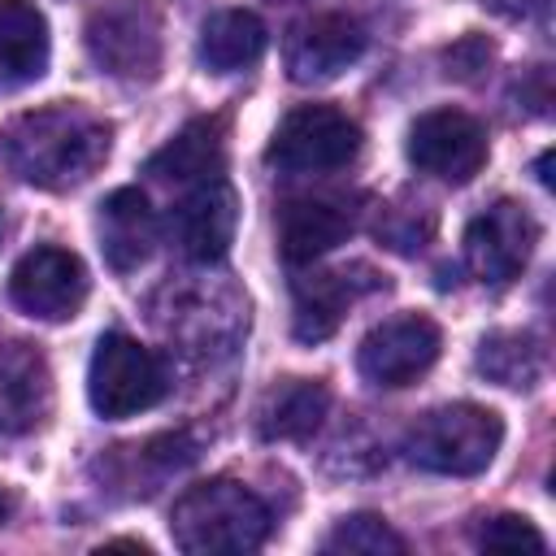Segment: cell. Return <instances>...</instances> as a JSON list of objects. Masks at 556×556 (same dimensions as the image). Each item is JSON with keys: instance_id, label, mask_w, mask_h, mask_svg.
<instances>
[{"instance_id": "16", "label": "cell", "mask_w": 556, "mask_h": 556, "mask_svg": "<svg viewBox=\"0 0 556 556\" xmlns=\"http://www.w3.org/2000/svg\"><path fill=\"white\" fill-rule=\"evenodd\" d=\"M369 287H378V278L356 282V278H348V269H313V274L295 278V287H291V295H295V339L300 343L330 339L339 330L348 304Z\"/></svg>"}, {"instance_id": "3", "label": "cell", "mask_w": 556, "mask_h": 556, "mask_svg": "<svg viewBox=\"0 0 556 556\" xmlns=\"http://www.w3.org/2000/svg\"><path fill=\"white\" fill-rule=\"evenodd\" d=\"M504 443V421L482 404H439L421 413L404 434V456L426 473L473 478L482 473Z\"/></svg>"}, {"instance_id": "18", "label": "cell", "mask_w": 556, "mask_h": 556, "mask_svg": "<svg viewBox=\"0 0 556 556\" xmlns=\"http://www.w3.org/2000/svg\"><path fill=\"white\" fill-rule=\"evenodd\" d=\"M226 165V143H222V122L217 117H195L187 122L161 152H152L148 161V174L161 178V182H204V178H217Z\"/></svg>"}, {"instance_id": "21", "label": "cell", "mask_w": 556, "mask_h": 556, "mask_svg": "<svg viewBox=\"0 0 556 556\" xmlns=\"http://www.w3.org/2000/svg\"><path fill=\"white\" fill-rule=\"evenodd\" d=\"M478 369L491 374V378L504 382V387H530V382L539 378L543 361H539V348H534L530 334L504 330V334L482 339V348H478Z\"/></svg>"}, {"instance_id": "6", "label": "cell", "mask_w": 556, "mask_h": 556, "mask_svg": "<svg viewBox=\"0 0 556 556\" xmlns=\"http://www.w3.org/2000/svg\"><path fill=\"white\" fill-rule=\"evenodd\" d=\"M439 348H443L439 326L421 313H404V317H391V321L374 326L361 339L356 369L374 387H408L413 378H421L439 361Z\"/></svg>"}, {"instance_id": "19", "label": "cell", "mask_w": 556, "mask_h": 556, "mask_svg": "<svg viewBox=\"0 0 556 556\" xmlns=\"http://www.w3.org/2000/svg\"><path fill=\"white\" fill-rule=\"evenodd\" d=\"M265 43H269V30L252 9H222L200 26V61L213 74H235L261 61Z\"/></svg>"}, {"instance_id": "10", "label": "cell", "mask_w": 556, "mask_h": 556, "mask_svg": "<svg viewBox=\"0 0 556 556\" xmlns=\"http://www.w3.org/2000/svg\"><path fill=\"white\" fill-rule=\"evenodd\" d=\"M534 239H539L534 217L513 200H495L465 230V265L482 282H495V287L513 282L526 269V261L534 252Z\"/></svg>"}, {"instance_id": "1", "label": "cell", "mask_w": 556, "mask_h": 556, "mask_svg": "<svg viewBox=\"0 0 556 556\" xmlns=\"http://www.w3.org/2000/svg\"><path fill=\"white\" fill-rule=\"evenodd\" d=\"M109 143H113L109 122L74 100H56V104L17 113L0 135V152H4L9 169L22 182L48 187V191L87 182L104 165Z\"/></svg>"}, {"instance_id": "17", "label": "cell", "mask_w": 556, "mask_h": 556, "mask_svg": "<svg viewBox=\"0 0 556 556\" xmlns=\"http://www.w3.org/2000/svg\"><path fill=\"white\" fill-rule=\"evenodd\" d=\"M48 17L35 0H0V83H35L48 70Z\"/></svg>"}, {"instance_id": "13", "label": "cell", "mask_w": 556, "mask_h": 556, "mask_svg": "<svg viewBox=\"0 0 556 556\" xmlns=\"http://www.w3.org/2000/svg\"><path fill=\"white\" fill-rule=\"evenodd\" d=\"M352 230H356L352 208L339 200H321V195L287 200L278 213V248L287 265H313L317 256L334 252Z\"/></svg>"}, {"instance_id": "14", "label": "cell", "mask_w": 556, "mask_h": 556, "mask_svg": "<svg viewBox=\"0 0 556 556\" xmlns=\"http://www.w3.org/2000/svg\"><path fill=\"white\" fill-rule=\"evenodd\" d=\"M156 243V217L139 187H117L100 204V252L117 274L139 269L152 256Z\"/></svg>"}, {"instance_id": "24", "label": "cell", "mask_w": 556, "mask_h": 556, "mask_svg": "<svg viewBox=\"0 0 556 556\" xmlns=\"http://www.w3.org/2000/svg\"><path fill=\"white\" fill-rule=\"evenodd\" d=\"M547 165H552V152H543V156H539V182H543V187H552V174H547Z\"/></svg>"}, {"instance_id": "2", "label": "cell", "mask_w": 556, "mask_h": 556, "mask_svg": "<svg viewBox=\"0 0 556 556\" xmlns=\"http://www.w3.org/2000/svg\"><path fill=\"white\" fill-rule=\"evenodd\" d=\"M174 543L191 556H213V552H252L269 534V508L261 495H252L235 478H208L187 486L174 500L169 513Z\"/></svg>"}, {"instance_id": "4", "label": "cell", "mask_w": 556, "mask_h": 556, "mask_svg": "<svg viewBox=\"0 0 556 556\" xmlns=\"http://www.w3.org/2000/svg\"><path fill=\"white\" fill-rule=\"evenodd\" d=\"M165 391H169V378L152 348H143L122 330H109L96 339V352L87 365V400L100 417L109 421L139 417L156 408Z\"/></svg>"}, {"instance_id": "5", "label": "cell", "mask_w": 556, "mask_h": 556, "mask_svg": "<svg viewBox=\"0 0 556 556\" xmlns=\"http://www.w3.org/2000/svg\"><path fill=\"white\" fill-rule=\"evenodd\" d=\"M356 152H361V126L343 109L300 104L278 122L265 148V161L287 174H330L352 165Z\"/></svg>"}, {"instance_id": "7", "label": "cell", "mask_w": 556, "mask_h": 556, "mask_svg": "<svg viewBox=\"0 0 556 556\" xmlns=\"http://www.w3.org/2000/svg\"><path fill=\"white\" fill-rule=\"evenodd\" d=\"M408 161L443 182H469L486 165V130L460 109H430L408 130Z\"/></svg>"}, {"instance_id": "22", "label": "cell", "mask_w": 556, "mask_h": 556, "mask_svg": "<svg viewBox=\"0 0 556 556\" xmlns=\"http://www.w3.org/2000/svg\"><path fill=\"white\" fill-rule=\"evenodd\" d=\"M321 547H326V552H348V556H382V552H404L408 543H404L382 517H374V513H352V517H343V521L326 534Z\"/></svg>"}, {"instance_id": "20", "label": "cell", "mask_w": 556, "mask_h": 556, "mask_svg": "<svg viewBox=\"0 0 556 556\" xmlns=\"http://www.w3.org/2000/svg\"><path fill=\"white\" fill-rule=\"evenodd\" d=\"M326 408H330V391L321 382L295 378V382H282V387L269 391V400L261 404L256 426H261L265 439H308L321 426Z\"/></svg>"}, {"instance_id": "11", "label": "cell", "mask_w": 556, "mask_h": 556, "mask_svg": "<svg viewBox=\"0 0 556 556\" xmlns=\"http://www.w3.org/2000/svg\"><path fill=\"white\" fill-rule=\"evenodd\" d=\"M365 43H369V35H365V26L356 17H348V13H313V17L291 26L282 61H287V74L295 83H330L348 65L361 61Z\"/></svg>"}, {"instance_id": "15", "label": "cell", "mask_w": 556, "mask_h": 556, "mask_svg": "<svg viewBox=\"0 0 556 556\" xmlns=\"http://www.w3.org/2000/svg\"><path fill=\"white\" fill-rule=\"evenodd\" d=\"M87 48L109 74H122V78H139L156 70V26L143 22L139 9L96 13L87 26Z\"/></svg>"}, {"instance_id": "23", "label": "cell", "mask_w": 556, "mask_h": 556, "mask_svg": "<svg viewBox=\"0 0 556 556\" xmlns=\"http://www.w3.org/2000/svg\"><path fill=\"white\" fill-rule=\"evenodd\" d=\"M478 543L486 552H547V539L517 513H504V517H491L482 530H478Z\"/></svg>"}, {"instance_id": "12", "label": "cell", "mask_w": 556, "mask_h": 556, "mask_svg": "<svg viewBox=\"0 0 556 556\" xmlns=\"http://www.w3.org/2000/svg\"><path fill=\"white\" fill-rule=\"evenodd\" d=\"M52 404L48 361L30 343H0V434H26Z\"/></svg>"}, {"instance_id": "25", "label": "cell", "mask_w": 556, "mask_h": 556, "mask_svg": "<svg viewBox=\"0 0 556 556\" xmlns=\"http://www.w3.org/2000/svg\"><path fill=\"white\" fill-rule=\"evenodd\" d=\"M9 508H13V495L0 486V526H4V517H9Z\"/></svg>"}, {"instance_id": "8", "label": "cell", "mask_w": 556, "mask_h": 556, "mask_svg": "<svg viewBox=\"0 0 556 556\" xmlns=\"http://www.w3.org/2000/svg\"><path fill=\"white\" fill-rule=\"evenodd\" d=\"M9 295L26 317L65 321L87 300V265L65 248H30L9 274Z\"/></svg>"}, {"instance_id": "9", "label": "cell", "mask_w": 556, "mask_h": 556, "mask_svg": "<svg viewBox=\"0 0 556 556\" xmlns=\"http://www.w3.org/2000/svg\"><path fill=\"white\" fill-rule=\"evenodd\" d=\"M169 230H174V243L187 261H195V265L222 261L235 243V230H239L235 187L222 174L204 178V182H191L187 195L178 200V208L169 213Z\"/></svg>"}]
</instances>
